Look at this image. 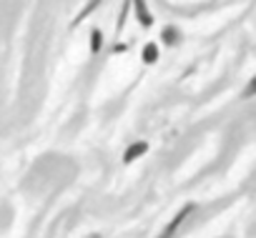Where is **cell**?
<instances>
[{
  "instance_id": "1",
  "label": "cell",
  "mask_w": 256,
  "mask_h": 238,
  "mask_svg": "<svg viewBox=\"0 0 256 238\" xmlns=\"http://www.w3.org/2000/svg\"><path fill=\"white\" fill-rule=\"evenodd\" d=\"M191 211H194V203H186V206H184V208H181V211H178V213H176L171 221H168V226L164 228V233H161L158 238H171V236H174V233L181 228V223H184V221L191 216Z\"/></svg>"
},
{
  "instance_id": "2",
  "label": "cell",
  "mask_w": 256,
  "mask_h": 238,
  "mask_svg": "<svg viewBox=\"0 0 256 238\" xmlns=\"http://www.w3.org/2000/svg\"><path fill=\"white\" fill-rule=\"evenodd\" d=\"M148 153V143L146 141H138V143H131L126 148V153H123V166H131L134 161H138L141 156H146Z\"/></svg>"
},
{
  "instance_id": "3",
  "label": "cell",
  "mask_w": 256,
  "mask_h": 238,
  "mask_svg": "<svg viewBox=\"0 0 256 238\" xmlns=\"http://www.w3.org/2000/svg\"><path fill=\"white\" fill-rule=\"evenodd\" d=\"M88 238H100V236H98V233H96V236H88Z\"/></svg>"
}]
</instances>
